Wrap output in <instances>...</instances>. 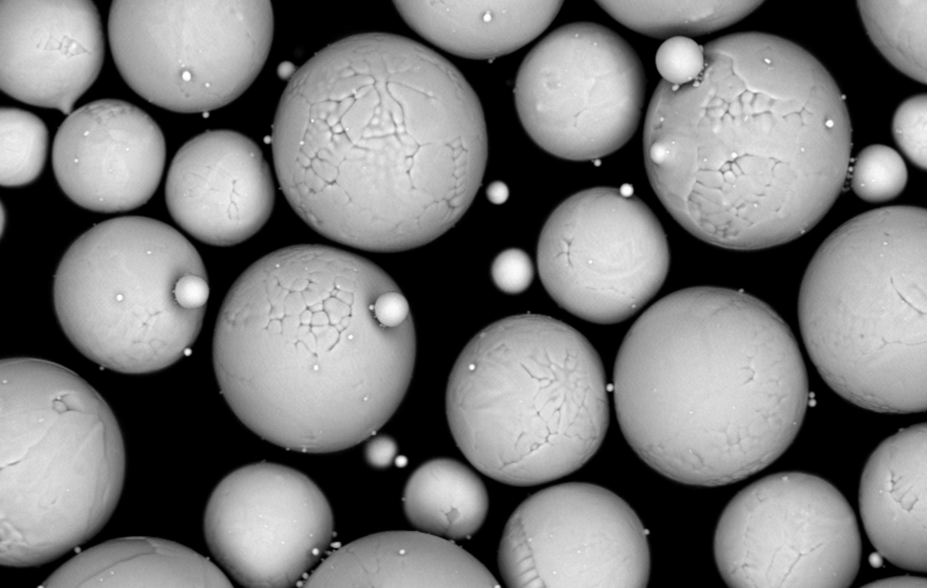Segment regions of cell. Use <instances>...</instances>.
Wrapping results in <instances>:
<instances>
[{"mask_svg": "<svg viewBox=\"0 0 927 588\" xmlns=\"http://www.w3.org/2000/svg\"><path fill=\"white\" fill-rule=\"evenodd\" d=\"M702 73L661 81L644 127L656 196L688 232L736 250L812 229L840 195L852 129L845 98L811 53L746 32L704 47Z\"/></svg>", "mask_w": 927, "mask_h": 588, "instance_id": "1", "label": "cell"}, {"mask_svg": "<svg viewBox=\"0 0 927 588\" xmlns=\"http://www.w3.org/2000/svg\"><path fill=\"white\" fill-rule=\"evenodd\" d=\"M395 286L371 261L320 245L251 265L227 293L213 339L216 380L236 417L263 439L305 453L373 436L415 365L413 321L390 327L376 312Z\"/></svg>", "mask_w": 927, "mask_h": 588, "instance_id": "2", "label": "cell"}, {"mask_svg": "<svg viewBox=\"0 0 927 588\" xmlns=\"http://www.w3.org/2000/svg\"><path fill=\"white\" fill-rule=\"evenodd\" d=\"M613 391L635 453L674 481L702 487L774 462L808 401L786 323L746 293L712 286L668 294L636 321L616 359Z\"/></svg>", "mask_w": 927, "mask_h": 588, "instance_id": "3", "label": "cell"}, {"mask_svg": "<svg viewBox=\"0 0 927 588\" xmlns=\"http://www.w3.org/2000/svg\"><path fill=\"white\" fill-rule=\"evenodd\" d=\"M487 152L481 103L454 65L409 38L366 34L347 164L370 251L412 249L452 228L482 184Z\"/></svg>", "mask_w": 927, "mask_h": 588, "instance_id": "4", "label": "cell"}, {"mask_svg": "<svg viewBox=\"0 0 927 588\" xmlns=\"http://www.w3.org/2000/svg\"><path fill=\"white\" fill-rule=\"evenodd\" d=\"M607 392L600 357L579 332L519 314L464 347L449 376L446 414L456 445L479 471L533 486L595 455L609 423Z\"/></svg>", "mask_w": 927, "mask_h": 588, "instance_id": "5", "label": "cell"}, {"mask_svg": "<svg viewBox=\"0 0 927 588\" xmlns=\"http://www.w3.org/2000/svg\"><path fill=\"white\" fill-rule=\"evenodd\" d=\"M927 214L885 207L831 233L798 295L803 341L826 383L867 410L927 408Z\"/></svg>", "mask_w": 927, "mask_h": 588, "instance_id": "6", "label": "cell"}, {"mask_svg": "<svg viewBox=\"0 0 927 588\" xmlns=\"http://www.w3.org/2000/svg\"><path fill=\"white\" fill-rule=\"evenodd\" d=\"M0 381V563L36 566L109 521L124 484V443L109 405L69 369L5 359Z\"/></svg>", "mask_w": 927, "mask_h": 588, "instance_id": "7", "label": "cell"}, {"mask_svg": "<svg viewBox=\"0 0 927 588\" xmlns=\"http://www.w3.org/2000/svg\"><path fill=\"white\" fill-rule=\"evenodd\" d=\"M209 286L193 245L144 217L103 221L62 256L53 283L60 325L85 357L130 374L187 354L202 327Z\"/></svg>", "mask_w": 927, "mask_h": 588, "instance_id": "8", "label": "cell"}, {"mask_svg": "<svg viewBox=\"0 0 927 588\" xmlns=\"http://www.w3.org/2000/svg\"><path fill=\"white\" fill-rule=\"evenodd\" d=\"M108 31L125 82L158 107L205 112L239 97L270 52L266 0H116Z\"/></svg>", "mask_w": 927, "mask_h": 588, "instance_id": "9", "label": "cell"}, {"mask_svg": "<svg viewBox=\"0 0 927 588\" xmlns=\"http://www.w3.org/2000/svg\"><path fill=\"white\" fill-rule=\"evenodd\" d=\"M713 554L729 587L846 588L858 574L862 543L855 516L833 485L780 472L728 503Z\"/></svg>", "mask_w": 927, "mask_h": 588, "instance_id": "10", "label": "cell"}, {"mask_svg": "<svg viewBox=\"0 0 927 588\" xmlns=\"http://www.w3.org/2000/svg\"><path fill=\"white\" fill-rule=\"evenodd\" d=\"M645 78L634 49L609 28L562 25L538 43L519 69L515 106L530 139L569 160H593L634 135Z\"/></svg>", "mask_w": 927, "mask_h": 588, "instance_id": "11", "label": "cell"}, {"mask_svg": "<svg viewBox=\"0 0 927 588\" xmlns=\"http://www.w3.org/2000/svg\"><path fill=\"white\" fill-rule=\"evenodd\" d=\"M538 271L557 304L588 322H623L660 290L670 265L652 210L619 188H593L564 200L546 221Z\"/></svg>", "mask_w": 927, "mask_h": 588, "instance_id": "12", "label": "cell"}, {"mask_svg": "<svg viewBox=\"0 0 927 588\" xmlns=\"http://www.w3.org/2000/svg\"><path fill=\"white\" fill-rule=\"evenodd\" d=\"M511 588L645 587L647 532L620 496L589 483L546 487L509 518L499 546Z\"/></svg>", "mask_w": 927, "mask_h": 588, "instance_id": "13", "label": "cell"}, {"mask_svg": "<svg viewBox=\"0 0 927 588\" xmlns=\"http://www.w3.org/2000/svg\"><path fill=\"white\" fill-rule=\"evenodd\" d=\"M333 527L330 505L308 477L267 462L226 476L204 517L214 557L239 584L254 588L302 584L330 546Z\"/></svg>", "mask_w": 927, "mask_h": 588, "instance_id": "14", "label": "cell"}, {"mask_svg": "<svg viewBox=\"0 0 927 588\" xmlns=\"http://www.w3.org/2000/svg\"><path fill=\"white\" fill-rule=\"evenodd\" d=\"M166 143L155 120L137 106L102 99L73 111L58 128L53 167L64 194L89 210L134 209L155 193Z\"/></svg>", "mask_w": 927, "mask_h": 588, "instance_id": "15", "label": "cell"}, {"mask_svg": "<svg viewBox=\"0 0 927 588\" xmlns=\"http://www.w3.org/2000/svg\"><path fill=\"white\" fill-rule=\"evenodd\" d=\"M100 16L89 0H1L0 88L69 115L104 59Z\"/></svg>", "mask_w": 927, "mask_h": 588, "instance_id": "16", "label": "cell"}, {"mask_svg": "<svg viewBox=\"0 0 927 588\" xmlns=\"http://www.w3.org/2000/svg\"><path fill=\"white\" fill-rule=\"evenodd\" d=\"M176 223L195 238L230 246L255 235L275 198L270 167L257 144L233 130L203 132L177 152L166 181Z\"/></svg>", "mask_w": 927, "mask_h": 588, "instance_id": "17", "label": "cell"}, {"mask_svg": "<svg viewBox=\"0 0 927 588\" xmlns=\"http://www.w3.org/2000/svg\"><path fill=\"white\" fill-rule=\"evenodd\" d=\"M303 587H499L471 554L417 531L370 535L330 553Z\"/></svg>", "mask_w": 927, "mask_h": 588, "instance_id": "18", "label": "cell"}, {"mask_svg": "<svg viewBox=\"0 0 927 588\" xmlns=\"http://www.w3.org/2000/svg\"><path fill=\"white\" fill-rule=\"evenodd\" d=\"M926 423L903 429L868 458L860 481L859 508L877 554L903 569L927 570Z\"/></svg>", "mask_w": 927, "mask_h": 588, "instance_id": "19", "label": "cell"}, {"mask_svg": "<svg viewBox=\"0 0 927 588\" xmlns=\"http://www.w3.org/2000/svg\"><path fill=\"white\" fill-rule=\"evenodd\" d=\"M562 1H394L406 24L434 45L493 59L526 45L551 24Z\"/></svg>", "mask_w": 927, "mask_h": 588, "instance_id": "20", "label": "cell"}, {"mask_svg": "<svg viewBox=\"0 0 927 588\" xmlns=\"http://www.w3.org/2000/svg\"><path fill=\"white\" fill-rule=\"evenodd\" d=\"M43 587H232L210 560L177 543L131 536L82 551Z\"/></svg>", "mask_w": 927, "mask_h": 588, "instance_id": "21", "label": "cell"}, {"mask_svg": "<svg viewBox=\"0 0 927 588\" xmlns=\"http://www.w3.org/2000/svg\"><path fill=\"white\" fill-rule=\"evenodd\" d=\"M407 520L417 530L464 539L483 524L489 506L486 487L465 465L435 458L416 468L403 495Z\"/></svg>", "mask_w": 927, "mask_h": 588, "instance_id": "22", "label": "cell"}, {"mask_svg": "<svg viewBox=\"0 0 927 588\" xmlns=\"http://www.w3.org/2000/svg\"><path fill=\"white\" fill-rule=\"evenodd\" d=\"M611 17L655 38L689 37L731 25L757 9L761 1H597Z\"/></svg>", "mask_w": 927, "mask_h": 588, "instance_id": "23", "label": "cell"}, {"mask_svg": "<svg viewBox=\"0 0 927 588\" xmlns=\"http://www.w3.org/2000/svg\"><path fill=\"white\" fill-rule=\"evenodd\" d=\"M875 47L897 70L926 83L927 1H857Z\"/></svg>", "mask_w": 927, "mask_h": 588, "instance_id": "24", "label": "cell"}, {"mask_svg": "<svg viewBox=\"0 0 927 588\" xmlns=\"http://www.w3.org/2000/svg\"><path fill=\"white\" fill-rule=\"evenodd\" d=\"M0 184L19 187L41 174L47 156L48 130L34 114L14 107L0 110Z\"/></svg>", "mask_w": 927, "mask_h": 588, "instance_id": "25", "label": "cell"}, {"mask_svg": "<svg viewBox=\"0 0 927 588\" xmlns=\"http://www.w3.org/2000/svg\"><path fill=\"white\" fill-rule=\"evenodd\" d=\"M907 168L894 149L881 144L863 149L850 170V186L861 199L881 203L899 196L906 187Z\"/></svg>", "mask_w": 927, "mask_h": 588, "instance_id": "26", "label": "cell"}, {"mask_svg": "<svg viewBox=\"0 0 927 588\" xmlns=\"http://www.w3.org/2000/svg\"><path fill=\"white\" fill-rule=\"evenodd\" d=\"M927 96L917 94L905 100L897 108L893 122L894 139L917 168L926 169Z\"/></svg>", "mask_w": 927, "mask_h": 588, "instance_id": "27", "label": "cell"}, {"mask_svg": "<svg viewBox=\"0 0 927 588\" xmlns=\"http://www.w3.org/2000/svg\"><path fill=\"white\" fill-rule=\"evenodd\" d=\"M655 64L665 82L679 86L688 84L704 70L703 47L689 37L669 38L658 48Z\"/></svg>", "mask_w": 927, "mask_h": 588, "instance_id": "28", "label": "cell"}, {"mask_svg": "<svg viewBox=\"0 0 927 588\" xmlns=\"http://www.w3.org/2000/svg\"><path fill=\"white\" fill-rule=\"evenodd\" d=\"M493 284L503 293L516 294L525 291L534 277V266L526 252L510 248L500 253L492 264Z\"/></svg>", "mask_w": 927, "mask_h": 588, "instance_id": "29", "label": "cell"}, {"mask_svg": "<svg viewBox=\"0 0 927 588\" xmlns=\"http://www.w3.org/2000/svg\"><path fill=\"white\" fill-rule=\"evenodd\" d=\"M376 312L386 325L397 327L412 321L408 303L397 286L382 293L376 302Z\"/></svg>", "mask_w": 927, "mask_h": 588, "instance_id": "30", "label": "cell"}, {"mask_svg": "<svg viewBox=\"0 0 927 588\" xmlns=\"http://www.w3.org/2000/svg\"><path fill=\"white\" fill-rule=\"evenodd\" d=\"M397 445L388 436H377L371 439L365 449L367 461L377 468H387L396 459Z\"/></svg>", "mask_w": 927, "mask_h": 588, "instance_id": "31", "label": "cell"}, {"mask_svg": "<svg viewBox=\"0 0 927 588\" xmlns=\"http://www.w3.org/2000/svg\"><path fill=\"white\" fill-rule=\"evenodd\" d=\"M927 582L923 577L918 576H896L881 579L865 585V587H926Z\"/></svg>", "mask_w": 927, "mask_h": 588, "instance_id": "32", "label": "cell"}, {"mask_svg": "<svg viewBox=\"0 0 927 588\" xmlns=\"http://www.w3.org/2000/svg\"><path fill=\"white\" fill-rule=\"evenodd\" d=\"M488 199L493 204H502L509 197L508 187L501 181L491 183L486 190Z\"/></svg>", "mask_w": 927, "mask_h": 588, "instance_id": "33", "label": "cell"}, {"mask_svg": "<svg viewBox=\"0 0 927 588\" xmlns=\"http://www.w3.org/2000/svg\"><path fill=\"white\" fill-rule=\"evenodd\" d=\"M293 68L290 63H283L279 66L278 72L282 78L291 77L294 74Z\"/></svg>", "mask_w": 927, "mask_h": 588, "instance_id": "34", "label": "cell"}]
</instances>
